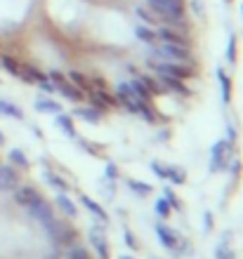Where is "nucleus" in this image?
I'll return each instance as SVG.
<instances>
[{"label": "nucleus", "mask_w": 243, "mask_h": 259, "mask_svg": "<svg viewBox=\"0 0 243 259\" xmlns=\"http://www.w3.org/2000/svg\"><path fill=\"white\" fill-rule=\"evenodd\" d=\"M149 7L165 21H175L184 17V0H149Z\"/></svg>", "instance_id": "obj_1"}, {"label": "nucleus", "mask_w": 243, "mask_h": 259, "mask_svg": "<svg viewBox=\"0 0 243 259\" xmlns=\"http://www.w3.org/2000/svg\"><path fill=\"white\" fill-rule=\"evenodd\" d=\"M156 59H165V62H182L189 57V48L187 45H172V42H161L154 48Z\"/></svg>", "instance_id": "obj_2"}, {"label": "nucleus", "mask_w": 243, "mask_h": 259, "mask_svg": "<svg viewBox=\"0 0 243 259\" xmlns=\"http://www.w3.org/2000/svg\"><path fill=\"white\" fill-rule=\"evenodd\" d=\"M43 226L48 229L50 238H52L57 245H71V243H74L76 233L68 224H61V222H57V219H50L48 224H43Z\"/></svg>", "instance_id": "obj_3"}, {"label": "nucleus", "mask_w": 243, "mask_h": 259, "mask_svg": "<svg viewBox=\"0 0 243 259\" xmlns=\"http://www.w3.org/2000/svg\"><path fill=\"white\" fill-rule=\"evenodd\" d=\"M229 160H234V158H231V142L220 139V142L213 146V163H210V170L213 172L224 170V167L229 165Z\"/></svg>", "instance_id": "obj_4"}, {"label": "nucleus", "mask_w": 243, "mask_h": 259, "mask_svg": "<svg viewBox=\"0 0 243 259\" xmlns=\"http://www.w3.org/2000/svg\"><path fill=\"white\" fill-rule=\"evenodd\" d=\"M116 97H118V102H121L128 111H132V113H137V111L147 104L142 97L135 95V90H132V85H130V82H121V85H118V95H116Z\"/></svg>", "instance_id": "obj_5"}, {"label": "nucleus", "mask_w": 243, "mask_h": 259, "mask_svg": "<svg viewBox=\"0 0 243 259\" xmlns=\"http://www.w3.org/2000/svg\"><path fill=\"white\" fill-rule=\"evenodd\" d=\"M48 78L54 82V88L59 90V92L66 97V99H74V102H81V99H83V92H81V90L76 88V85H71V80H68L66 75H61L59 71H52Z\"/></svg>", "instance_id": "obj_6"}, {"label": "nucleus", "mask_w": 243, "mask_h": 259, "mask_svg": "<svg viewBox=\"0 0 243 259\" xmlns=\"http://www.w3.org/2000/svg\"><path fill=\"white\" fill-rule=\"evenodd\" d=\"M151 66L161 75H175V78H184L191 73L189 66H182V62H165V59H151Z\"/></svg>", "instance_id": "obj_7"}, {"label": "nucleus", "mask_w": 243, "mask_h": 259, "mask_svg": "<svg viewBox=\"0 0 243 259\" xmlns=\"http://www.w3.org/2000/svg\"><path fill=\"white\" fill-rule=\"evenodd\" d=\"M28 212H31V217L33 219H38L41 224H48L50 219H54V214H52V207H50L43 198H38L36 203H31L28 205Z\"/></svg>", "instance_id": "obj_8"}, {"label": "nucleus", "mask_w": 243, "mask_h": 259, "mask_svg": "<svg viewBox=\"0 0 243 259\" xmlns=\"http://www.w3.org/2000/svg\"><path fill=\"white\" fill-rule=\"evenodd\" d=\"M156 233H158V240H161V243L168 247V250H177V245H180V238H177V233L172 231V229L158 224V226H156Z\"/></svg>", "instance_id": "obj_9"}, {"label": "nucleus", "mask_w": 243, "mask_h": 259, "mask_svg": "<svg viewBox=\"0 0 243 259\" xmlns=\"http://www.w3.org/2000/svg\"><path fill=\"white\" fill-rule=\"evenodd\" d=\"M88 95H90V102L95 104L97 109H111L116 104V99L109 95L107 90H90Z\"/></svg>", "instance_id": "obj_10"}, {"label": "nucleus", "mask_w": 243, "mask_h": 259, "mask_svg": "<svg viewBox=\"0 0 243 259\" xmlns=\"http://www.w3.org/2000/svg\"><path fill=\"white\" fill-rule=\"evenodd\" d=\"M17 172L12 167H7V165H0V191H12L17 189Z\"/></svg>", "instance_id": "obj_11"}, {"label": "nucleus", "mask_w": 243, "mask_h": 259, "mask_svg": "<svg viewBox=\"0 0 243 259\" xmlns=\"http://www.w3.org/2000/svg\"><path fill=\"white\" fill-rule=\"evenodd\" d=\"M90 245L97 250L99 259H109V245H107V240H104L99 229H90Z\"/></svg>", "instance_id": "obj_12"}, {"label": "nucleus", "mask_w": 243, "mask_h": 259, "mask_svg": "<svg viewBox=\"0 0 243 259\" xmlns=\"http://www.w3.org/2000/svg\"><path fill=\"white\" fill-rule=\"evenodd\" d=\"M38 198H41V193L36 191L33 186H21V189H17V191H14V200H17L19 205H26V207L31 203H36Z\"/></svg>", "instance_id": "obj_13"}, {"label": "nucleus", "mask_w": 243, "mask_h": 259, "mask_svg": "<svg viewBox=\"0 0 243 259\" xmlns=\"http://www.w3.org/2000/svg\"><path fill=\"white\" fill-rule=\"evenodd\" d=\"M68 80H71V85H76V88L81 90V92H90V90H95V85H92V80H90L85 73H81V71H71V73L66 75Z\"/></svg>", "instance_id": "obj_14"}, {"label": "nucleus", "mask_w": 243, "mask_h": 259, "mask_svg": "<svg viewBox=\"0 0 243 259\" xmlns=\"http://www.w3.org/2000/svg\"><path fill=\"white\" fill-rule=\"evenodd\" d=\"M156 38H158L161 42H172V45H187L182 35L175 33V31H170V28H165V26L156 31Z\"/></svg>", "instance_id": "obj_15"}, {"label": "nucleus", "mask_w": 243, "mask_h": 259, "mask_svg": "<svg viewBox=\"0 0 243 259\" xmlns=\"http://www.w3.org/2000/svg\"><path fill=\"white\" fill-rule=\"evenodd\" d=\"M217 80H220V90H222V102L231 104V80L222 68H217Z\"/></svg>", "instance_id": "obj_16"}, {"label": "nucleus", "mask_w": 243, "mask_h": 259, "mask_svg": "<svg viewBox=\"0 0 243 259\" xmlns=\"http://www.w3.org/2000/svg\"><path fill=\"white\" fill-rule=\"evenodd\" d=\"M161 85L165 90H175V92H180V95H187L189 90L184 88L182 78H175V75H161Z\"/></svg>", "instance_id": "obj_17"}, {"label": "nucleus", "mask_w": 243, "mask_h": 259, "mask_svg": "<svg viewBox=\"0 0 243 259\" xmlns=\"http://www.w3.org/2000/svg\"><path fill=\"white\" fill-rule=\"evenodd\" d=\"M81 203L85 205L92 214H95L97 222H107V212H104V207H101L99 203H95V200H92V198H88V196H81Z\"/></svg>", "instance_id": "obj_18"}, {"label": "nucleus", "mask_w": 243, "mask_h": 259, "mask_svg": "<svg viewBox=\"0 0 243 259\" xmlns=\"http://www.w3.org/2000/svg\"><path fill=\"white\" fill-rule=\"evenodd\" d=\"M36 109L41 111V113H61V104H57L54 99H45V97H41L38 102H36Z\"/></svg>", "instance_id": "obj_19"}, {"label": "nucleus", "mask_w": 243, "mask_h": 259, "mask_svg": "<svg viewBox=\"0 0 243 259\" xmlns=\"http://www.w3.org/2000/svg\"><path fill=\"white\" fill-rule=\"evenodd\" d=\"M57 207H59V210L64 212L66 217H71V219L78 217V210H76V205L71 203V200H68L64 193H59V196H57Z\"/></svg>", "instance_id": "obj_20"}, {"label": "nucleus", "mask_w": 243, "mask_h": 259, "mask_svg": "<svg viewBox=\"0 0 243 259\" xmlns=\"http://www.w3.org/2000/svg\"><path fill=\"white\" fill-rule=\"evenodd\" d=\"M57 125L66 137H76V125L71 120V116H64V113H57Z\"/></svg>", "instance_id": "obj_21"}, {"label": "nucleus", "mask_w": 243, "mask_h": 259, "mask_svg": "<svg viewBox=\"0 0 243 259\" xmlns=\"http://www.w3.org/2000/svg\"><path fill=\"white\" fill-rule=\"evenodd\" d=\"M165 179H170L172 184H184V182H187V172H184L182 167L170 165V167H165Z\"/></svg>", "instance_id": "obj_22"}, {"label": "nucleus", "mask_w": 243, "mask_h": 259, "mask_svg": "<svg viewBox=\"0 0 243 259\" xmlns=\"http://www.w3.org/2000/svg\"><path fill=\"white\" fill-rule=\"evenodd\" d=\"M0 113H5V116H12V118H24V111L19 106H14V104L5 102V99H0Z\"/></svg>", "instance_id": "obj_23"}, {"label": "nucleus", "mask_w": 243, "mask_h": 259, "mask_svg": "<svg viewBox=\"0 0 243 259\" xmlns=\"http://www.w3.org/2000/svg\"><path fill=\"white\" fill-rule=\"evenodd\" d=\"M135 33H137V38H140V40L149 42V45H154V42H156V31H151V28H147V26H144V24H140V26L135 28Z\"/></svg>", "instance_id": "obj_24"}, {"label": "nucleus", "mask_w": 243, "mask_h": 259, "mask_svg": "<svg viewBox=\"0 0 243 259\" xmlns=\"http://www.w3.org/2000/svg\"><path fill=\"white\" fill-rule=\"evenodd\" d=\"M19 78H24L26 82H38L43 78V73H41V71H36L33 66H21Z\"/></svg>", "instance_id": "obj_25"}, {"label": "nucleus", "mask_w": 243, "mask_h": 259, "mask_svg": "<svg viewBox=\"0 0 243 259\" xmlns=\"http://www.w3.org/2000/svg\"><path fill=\"white\" fill-rule=\"evenodd\" d=\"M0 64H3V68H5L7 73L19 75V71H21V64L17 62V59H12V57H0Z\"/></svg>", "instance_id": "obj_26"}, {"label": "nucleus", "mask_w": 243, "mask_h": 259, "mask_svg": "<svg viewBox=\"0 0 243 259\" xmlns=\"http://www.w3.org/2000/svg\"><path fill=\"white\" fill-rule=\"evenodd\" d=\"M45 179H48V184L54 186V189H59L61 193L68 191V182H64V179L59 177V175H52V172H45Z\"/></svg>", "instance_id": "obj_27"}, {"label": "nucleus", "mask_w": 243, "mask_h": 259, "mask_svg": "<svg viewBox=\"0 0 243 259\" xmlns=\"http://www.w3.org/2000/svg\"><path fill=\"white\" fill-rule=\"evenodd\" d=\"M215 259H234V252L229 250V233H227V238L224 243H220L215 250Z\"/></svg>", "instance_id": "obj_28"}, {"label": "nucleus", "mask_w": 243, "mask_h": 259, "mask_svg": "<svg viewBox=\"0 0 243 259\" xmlns=\"http://www.w3.org/2000/svg\"><path fill=\"white\" fill-rule=\"evenodd\" d=\"M10 160H12L17 167H28V158L24 156V151H19V149L10 151Z\"/></svg>", "instance_id": "obj_29"}, {"label": "nucleus", "mask_w": 243, "mask_h": 259, "mask_svg": "<svg viewBox=\"0 0 243 259\" xmlns=\"http://www.w3.org/2000/svg\"><path fill=\"white\" fill-rule=\"evenodd\" d=\"M76 113L81 118H85V120H90V123H99V118H101V113L97 109H78Z\"/></svg>", "instance_id": "obj_30"}, {"label": "nucleus", "mask_w": 243, "mask_h": 259, "mask_svg": "<svg viewBox=\"0 0 243 259\" xmlns=\"http://www.w3.org/2000/svg\"><path fill=\"white\" fill-rule=\"evenodd\" d=\"M128 186L135 193H140V196H147V193H151V186H149V184H140V182H135V179H128Z\"/></svg>", "instance_id": "obj_31"}, {"label": "nucleus", "mask_w": 243, "mask_h": 259, "mask_svg": "<svg viewBox=\"0 0 243 259\" xmlns=\"http://www.w3.org/2000/svg\"><path fill=\"white\" fill-rule=\"evenodd\" d=\"M163 198H165V203L172 207V210H182V203L177 200V196L172 193V189H165V193H163Z\"/></svg>", "instance_id": "obj_32"}, {"label": "nucleus", "mask_w": 243, "mask_h": 259, "mask_svg": "<svg viewBox=\"0 0 243 259\" xmlns=\"http://www.w3.org/2000/svg\"><path fill=\"white\" fill-rule=\"evenodd\" d=\"M227 62H236V38L234 35H229V42H227Z\"/></svg>", "instance_id": "obj_33"}, {"label": "nucleus", "mask_w": 243, "mask_h": 259, "mask_svg": "<svg viewBox=\"0 0 243 259\" xmlns=\"http://www.w3.org/2000/svg\"><path fill=\"white\" fill-rule=\"evenodd\" d=\"M68 259H90V252L85 247H74V250L68 252Z\"/></svg>", "instance_id": "obj_34"}, {"label": "nucleus", "mask_w": 243, "mask_h": 259, "mask_svg": "<svg viewBox=\"0 0 243 259\" xmlns=\"http://www.w3.org/2000/svg\"><path fill=\"white\" fill-rule=\"evenodd\" d=\"M156 212H158V217H168L170 214V205L165 203V198H161V200L156 203Z\"/></svg>", "instance_id": "obj_35"}, {"label": "nucleus", "mask_w": 243, "mask_h": 259, "mask_svg": "<svg viewBox=\"0 0 243 259\" xmlns=\"http://www.w3.org/2000/svg\"><path fill=\"white\" fill-rule=\"evenodd\" d=\"M38 85H41V88H43V90H45V92H54V90H57V88H54V82H52V80H50L48 75H43L41 80H38Z\"/></svg>", "instance_id": "obj_36"}, {"label": "nucleus", "mask_w": 243, "mask_h": 259, "mask_svg": "<svg viewBox=\"0 0 243 259\" xmlns=\"http://www.w3.org/2000/svg\"><path fill=\"white\" fill-rule=\"evenodd\" d=\"M123 238H125V243L130 245V250H137V247H140V245H137V238H135V233H132V231H125V236H123Z\"/></svg>", "instance_id": "obj_37"}, {"label": "nucleus", "mask_w": 243, "mask_h": 259, "mask_svg": "<svg viewBox=\"0 0 243 259\" xmlns=\"http://www.w3.org/2000/svg\"><path fill=\"white\" fill-rule=\"evenodd\" d=\"M137 14H140V19H144L147 24H154V14H149L144 7H137Z\"/></svg>", "instance_id": "obj_38"}, {"label": "nucleus", "mask_w": 243, "mask_h": 259, "mask_svg": "<svg viewBox=\"0 0 243 259\" xmlns=\"http://www.w3.org/2000/svg\"><path fill=\"white\" fill-rule=\"evenodd\" d=\"M107 177H109V179H116V177H118V167H116L114 163L107 165Z\"/></svg>", "instance_id": "obj_39"}, {"label": "nucleus", "mask_w": 243, "mask_h": 259, "mask_svg": "<svg viewBox=\"0 0 243 259\" xmlns=\"http://www.w3.org/2000/svg\"><path fill=\"white\" fill-rule=\"evenodd\" d=\"M151 167H154V172H156V175H158V177H161V179H165V167H161V165H158V163H154V165H151Z\"/></svg>", "instance_id": "obj_40"}, {"label": "nucleus", "mask_w": 243, "mask_h": 259, "mask_svg": "<svg viewBox=\"0 0 243 259\" xmlns=\"http://www.w3.org/2000/svg\"><path fill=\"white\" fill-rule=\"evenodd\" d=\"M191 7H194V12L196 14H201L203 10H201V3H198V0H191Z\"/></svg>", "instance_id": "obj_41"}, {"label": "nucleus", "mask_w": 243, "mask_h": 259, "mask_svg": "<svg viewBox=\"0 0 243 259\" xmlns=\"http://www.w3.org/2000/svg\"><path fill=\"white\" fill-rule=\"evenodd\" d=\"M205 229H208V231L213 229V214H210V212L205 214Z\"/></svg>", "instance_id": "obj_42"}, {"label": "nucleus", "mask_w": 243, "mask_h": 259, "mask_svg": "<svg viewBox=\"0 0 243 259\" xmlns=\"http://www.w3.org/2000/svg\"><path fill=\"white\" fill-rule=\"evenodd\" d=\"M3 142H5V135H3V132H0V144H3Z\"/></svg>", "instance_id": "obj_43"}, {"label": "nucleus", "mask_w": 243, "mask_h": 259, "mask_svg": "<svg viewBox=\"0 0 243 259\" xmlns=\"http://www.w3.org/2000/svg\"><path fill=\"white\" fill-rule=\"evenodd\" d=\"M121 259H135V257H121Z\"/></svg>", "instance_id": "obj_44"}, {"label": "nucleus", "mask_w": 243, "mask_h": 259, "mask_svg": "<svg viewBox=\"0 0 243 259\" xmlns=\"http://www.w3.org/2000/svg\"><path fill=\"white\" fill-rule=\"evenodd\" d=\"M227 3H231V0H227Z\"/></svg>", "instance_id": "obj_45"}]
</instances>
